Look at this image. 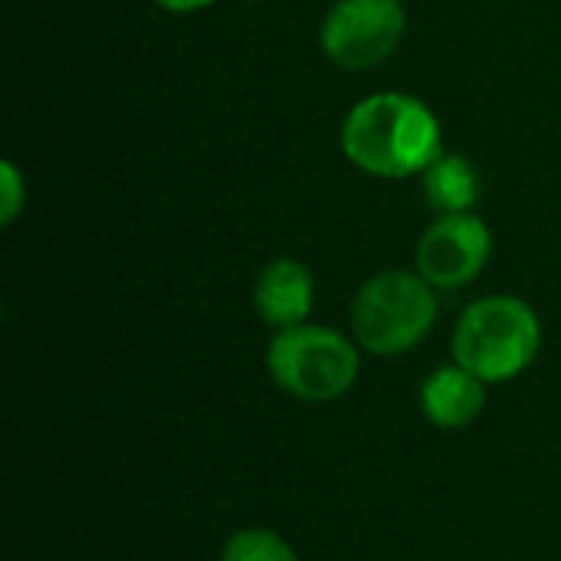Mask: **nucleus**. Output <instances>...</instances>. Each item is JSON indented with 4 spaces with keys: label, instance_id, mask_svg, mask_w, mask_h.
<instances>
[{
    "label": "nucleus",
    "instance_id": "10",
    "mask_svg": "<svg viewBox=\"0 0 561 561\" xmlns=\"http://www.w3.org/2000/svg\"><path fill=\"white\" fill-rule=\"evenodd\" d=\"M220 561H299V556L270 529H240L227 539Z\"/></svg>",
    "mask_w": 561,
    "mask_h": 561
},
{
    "label": "nucleus",
    "instance_id": "1",
    "mask_svg": "<svg viewBox=\"0 0 561 561\" xmlns=\"http://www.w3.org/2000/svg\"><path fill=\"white\" fill-rule=\"evenodd\" d=\"M345 158L375 178L424 174L444 154L437 115L408 92H375L342 122Z\"/></svg>",
    "mask_w": 561,
    "mask_h": 561
},
{
    "label": "nucleus",
    "instance_id": "6",
    "mask_svg": "<svg viewBox=\"0 0 561 561\" xmlns=\"http://www.w3.org/2000/svg\"><path fill=\"white\" fill-rule=\"evenodd\" d=\"M490 253L493 233L477 214H440L417 243V273L434 289H460L483 273Z\"/></svg>",
    "mask_w": 561,
    "mask_h": 561
},
{
    "label": "nucleus",
    "instance_id": "7",
    "mask_svg": "<svg viewBox=\"0 0 561 561\" xmlns=\"http://www.w3.org/2000/svg\"><path fill=\"white\" fill-rule=\"evenodd\" d=\"M316 302V279L299 260H273L253 289V306L260 319L273 329L302 325Z\"/></svg>",
    "mask_w": 561,
    "mask_h": 561
},
{
    "label": "nucleus",
    "instance_id": "3",
    "mask_svg": "<svg viewBox=\"0 0 561 561\" xmlns=\"http://www.w3.org/2000/svg\"><path fill=\"white\" fill-rule=\"evenodd\" d=\"M437 319L434 286L421 273L385 270L371 276L352 302V329L362 348L371 355L411 352Z\"/></svg>",
    "mask_w": 561,
    "mask_h": 561
},
{
    "label": "nucleus",
    "instance_id": "2",
    "mask_svg": "<svg viewBox=\"0 0 561 561\" xmlns=\"http://www.w3.org/2000/svg\"><path fill=\"white\" fill-rule=\"evenodd\" d=\"M542 345V325L516 296L477 299L454 329V358L486 385L523 375Z\"/></svg>",
    "mask_w": 561,
    "mask_h": 561
},
{
    "label": "nucleus",
    "instance_id": "11",
    "mask_svg": "<svg viewBox=\"0 0 561 561\" xmlns=\"http://www.w3.org/2000/svg\"><path fill=\"white\" fill-rule=\"evenodd\" d=\"M23 201H26L23 174L16 171L13 161H3V164H0V224H3V227H10V224L20 217Z\"/></svg>",
    "mask_w": 561,
    "mask_h": 561
},
{
    "label": "nucleus",
    "instance_id": "12",
    "mask_svg": "<svg viewBox=\"0 0 561 561\" xmlns=\"http://www.w3.org/2000/svg\"><path fill=\"white\" fill-rule=\"evenodd\" d=\"M161 10H168V13H194V10H204V7H210L214 0H154Z\"/></svg>",
    "mask_w": 561,
    "mask_h": 561
},
{
    "label": "nucleus",
    "instance_id": "4",
    "mask_svg": "<svg viewBox=\"0 0 561 561\" xmlns=\"http://www.w3.org/2000/svg\"><path fill=\"white\" fill-rule=\"evenodd\" d=\"M273 381L312 404H325L352 391L358 378V348L329 325H293L279 329L266 348Z\"/></svg>",
    "mask_w": 561,
    "mask_h": 561
},
{
    "label": "nucleus",
    "instance_id": "5",
    "mask_svg": "<svg viewBox=\"0 0 561 561\" xmlns=\"http://www.w3.org/2000/svg\"><path fill=\"white\" fill-rule=\"evenodd\" d=\"M408 26L401 0H339L319 30L322 49L345 69H368L385 62Z\"/></svg>",
    "mask_w": 561,
    "mask_h": 561
},
{
    "label": "nucleus",
    "instance_id": "8",
    "mask_svg": "<svg viewBox=\"0 0 561 561\" xmlns=\"http://www.w3.org/2000/svg\"><path fill=\"white\" fill-rule=\"evenodd\" d=\"M486 408V381L463 365H444L421 385V411L440 431L470 427Z\"/></svg>",
    "mask_w": 561,
    "mask_h": 561
},
{
    "label": "nucleus",
    "instance_id": "9",
    "mask_svg": "<svg viewBox=\"0 0 561 561\" xmlns=\"http://www.w3.org/2000/svg\"><path fill=\"white\" fill-rule=\"evenodd\" d=\"M424 194L437 214H463L480 201L477 168L463 154H440L424 171Z\"/></svg>",
    "mask_w": 561,
    "mask_h": 561
}]
</instances>
